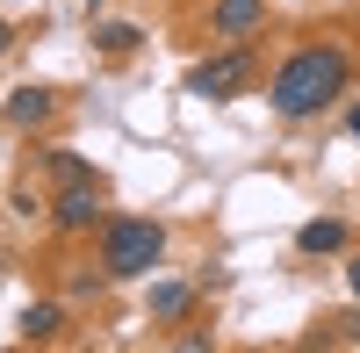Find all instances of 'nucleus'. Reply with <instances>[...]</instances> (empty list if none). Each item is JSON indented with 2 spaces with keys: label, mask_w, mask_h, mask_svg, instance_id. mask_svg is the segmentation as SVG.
I'll return each instance as SVG.
<instances>
[{
  "label": "nucleus",
  "mask_w": 360,
  "mask_h": 353,
  "mask_svg": "<svg viewBox=\"0 0 360 353\" xmlns=\"http://www.w3.org/2000/svg\"><path fill=\"white\" fill-rule=\"evenodd\" d=\"M353 79V58L339 44H303L281 58V72L266 79V101H274V115H288V123H303V115H324Z\"/></svg>",
  "instance_id": "f257e3e1"
},
{
  "label": "nucleus",
  "mask_w": 360,
  "mask_h": 353,
  "mask_svg": "<svg viewBox=\"0 0 360 353\" xmlns=\"http://www.w3.org/2000/svg\"><path fill=\"white\" fill-rule=\"evenodd\" d=\"M166 252V231L152 217H108L101 224V274L108 281H144Z\"/></svg>",
  "instance_id": "f03ea898"
},
{
  "label": "nucleus",
  "mask_w": 360,
  "mask_h": 353,
  "mask_svg": "<svg viewBox=\"0 0 360 353\" xmlns=\"http://www.w3.org/2000/svg\"><path fill=\"white\" fill-rule=\"evenodd\" d=\"M245 79H252V58H245V44H231V51L202 58V65L188 72V94H195V101H231Z\"/></svg>",
  "instance_id": "7ed1b4c3"
},
{
  "label": "nucleus",
  "mask_w": 360,
  "mask_h": 353,
  "mask_svg": "<svg viewBox=\"0 0 360 353\" xmlns=\"http://www.w3.org/2000/svg\"><path fill=\"white\" fill-rule=\"evenodd\" d=\"M51 224H58V231H94V224H108V210H101V181H94V173H86V181H65V188H58Z\"/></svg>",
  "instance_id": "20e7f679"
},
{
  "label": "nucleus",
  "mask_w": 360,
  "mask_h": 353,
  "mask_svg": "<svg viewBox=\"0 0 360 353\" xmlns=\"http://www.w3.org/2000/svg\"><path fill=\"white\" fill-rule=\"evenodd\" d=\"M209 29L224 44H245V37L266 29V0H209Z\"/></svg>",
  "instance_id": "39448f33"
},
{
  "label": "nucleus",
  "mask_w": 360,
  "mask_h": 353,
  "mask_svg": "<svg viewBox=\"0 0 360 353\" xmlns=\"http://www.w3.org/2000/svg\"><path fill=\"white\" fill-rule=\"evenodd\" d=\"M51 108H58V94H51V86H15V94L0 101V115H8V130H37V123H44Z\"/></svg>",
  "instance_id": "423d86ee"
},
{
  "label": "nucleus",
  "mask_w": 360,
  "mask_h": 353,
  "mask_svg": "<svg viewBox=\"0 0 360 353\" xmlns=\"http://www.w3.org/2000/svg\"><path fill=\"white\" fill-rule=\"evenodd\" d=\"M339 245H346V224L339 217H310L303 231H295V252H310V259L317 252H339Z\"/></svg>",
  "instance_id": "0eeeda50"
},
{
  "label": "nucleus",
  "mask_w": 360,
  "mask_h": 353,
  "mask_svg": "<svg viewBox=\"0 0 360 353\" xmlns=\"http://www.w3.org/2000/svg\"><path fill=\"white\" fill-rule=\"evenodd\" d=\"M188 303H195V288H188V281H152V317H159V325L188 317Z\"/></svg>",
  "instance_id": "6e6552de"
},
{
  "label": "nucleus",
  "mask_w": 360,
  "mask_h": 353,
  "mask_svg": "<svg viewBox=\"0 0 360 353\" xmlns=\"http://www.w3.org/2000/svg\"><path fill=\"white\" fill-rule=\"evenodd\" d=\"M58 325H65V310H58V303H29V310H22V339H58Z\"/></svg>",
  "instance_id": "1a4fd4ad"
},
{
  "label": "nucleus",
  "mask_w": 360,
  "mask_h": 353,
  "mask_svg": "<svg viewBox=\"0 0 360 353\" xmlns=\"http://www.w3.org/2000/svg\"><path fill=\"white\" fill-rule=\"evenodd\" d=\"M137 37H144L137 22H101V29H94V44H101L108 58H123V51H137Z\"/></svg>",
  "instance_id": "9d476101"
},
{
  "label": "nucleus",
  "mask_w": 360,
  "mask_h": 353,
  "mask_svg": "<svg viewBox=\"0 0 360 353\" xmlns=\"http://www.w3.org/2000/svg\"><path fill=\"white\" fill-rule=\"evenodd\" d=\"M51 173H58V181H86V159L79 152H51Z\"/></svg>",
  "instance_id": "9b49d317"
},
{
  "label": "nucleus",
  "mask_w": 360,
  "mask_h": 353,
  "mask_svg": "<svg viewBox=\"0 0 360 353\" xmlns=\"http://www.w3.org/2000/svg\"><path fill=\"white\" fill-rule=\"evenodd\" d=\"M332 339H346V346H360V310H346V317H332Z\"/></svg>",
  "instance_id": "f8f14e48"
},
{
  "label": "nucleus",
  "mask_w": 360,
  "mask_h": 353,
  "mask_svg": "<svg viewBox=\"0 0 360 353\" xmlns=\"http://www.w3.org/2000/svg\"><path fill=\"white\" fill-rule=\"evenodd\" d=\"M346 288H353V296H360V252L346 259Z\"/></svg>",
  "instance_id": "ddd939ff"
},
{
  "label": "nucleus",
  "mask_w": 360,
  "mask_h": 353,
  "mask_svg": "<svg viewBox=\"0 0 360 353\" xmlns=\"http://www.w3.org/2000/svg\"><path fill=\"white\" fill-rule=\"evenodd\" d=\"M8 44H15V29H8V22H0V58H8Z\"/></svg>",
  "instance_id": "4468645a"
},
{
  "label": "nucleus",
  "mask_w": 360,
  "mask_h": 353,
  "mask_svg": "<svg viewBox=\"0 0 360 353\" xmlns=\"http://www.w3.org/2000/svg\"><path fill=\"white\" fill-rule=\"evenodd\" d=\"M346 130H353V137H360V108H353V115H346Z\"/></svg>",
  "instance_id": "2eb2a0df"
}]
</instances>
